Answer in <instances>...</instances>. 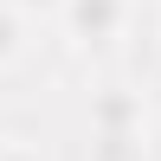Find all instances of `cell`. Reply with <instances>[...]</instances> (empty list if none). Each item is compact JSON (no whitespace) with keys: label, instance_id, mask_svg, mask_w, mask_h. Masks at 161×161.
<instances>
[{"label":"cell","instance_id":"6da1fadb","mask_svg":"<svg viewBox=\"0 0 161 161\" xmlns=\"http://www.w3.org/2000/svg\"><path fill=\"white\" fill-rule=\"evenodd\" d=\"M64 19H71V32L84 39V45H110L116 32H123L129 19V0H64Z\"/></svg>","mask_w":161,"mask_h":161},{"label":"cell","instance_id":"7a4b0ae2","mask_svg":"<svg viewBox=\"0 0 161 161\" xmlns=\"http://www.w3.org/2000/svg\"><path fill=\"white\" fill-rule=\"evenodd\" d=\"M90 129H142V97L136 90H97L90 97Z\"/></svg>","mask_w":161,"mask_h":161},{"label":"cell","instance_id":"3957f363","mask_svg":"<svg viewBox=\"0 0 161 161\" xmlns=\"http://www.w3.org/2000/svg\"><path fill=\"white\" fill-rule=\"evenodd\" d=\"M90 155L97 161H142V129H97Z\"/></svg>","mask_w":161,"mask_h":161},{"label":"cell","instance_id":"277c9868","mask_svg":"<svg viewBox=\"0 0 161 161\" xmlns=\"http://www.w3.org/2000/svg\"><path fill=\"white\" fill-rule=\"evenodd\" d=\"M13 58H19V13L0 7V64H13Z\"/></svg>","mask_w":161,"mask_h":161},{"label":"cell","instance_id":"5b68a950","mask_svg":"<svg viewBox=\"0 0 161 161\" xmlns=\"http://www.w3.org/2000/svg\"><path fill=\"white\" fill-rule=\"evenodd\" d=\"M7 7H13V13H58L64 0H7Z\"/></svg>","mask_w":161,"mask_h":161},{"label":"cell","instance_id":"8992f818","mask_svg":"<svg viewBox=\"0 0 161 161\" xmlns=\"http://www.w3.org/2000/svg\"><path fill=\"white\" fill-rule=\"evenodd\" d=\"M0 161H45L39 148H26V142H7V148H0Z\"/></svg>","mask_w":161,"mask_h":161}]
</instances>
